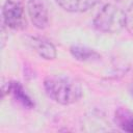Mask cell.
Here are the masks:
<instances>
[{"label":"cell","instance_id":"8992f818","mask_svg":"<svg viewBox=\"0 0 133 133\" xmlns=\"http://www.w3.org/2000/svg\"><path fill=\"white\" fill-rule=\"evenodd\" d=\"M114 121L122 130L133 133V112L128 108H118L115 111Z\"/></svg>","mask_w":133,"mask_h":133},{"label":"cell","instance_id":"277c9868","mask_svg":"<svg viewBox=\"0 0 133 133\" xmlns=\"http://www.w3.org/2000/svg\"><path fill=\"white\" fill-rule=\"evenodd\" d=\"M27 10L32 24L36 28L44 29L48 26L49 15L44 0H28Z\"/></svg>","mask_w":133,"mask_h":133},{"label":"cell","instance_id":"52a82bcc","mask_svg":"<svg viewBox=\"0 0 133 133\" xmlns=\"http://www.w3.org/2000/svg\"><path fill=\"white\" fill-rule=\"evenodd\" d=\"M32 45L35 51L45 59H54L56 57V49L50 42L43 38H32Z\"/></svg>","mask_w":133,"mask_h":133},{"label":"cell","instance_id":"ba28073f","mask_svg":"<svg viewBox=\"0 0 133 133\" xmlns=\"http://www.w3.org/2000/svg\"><path fill=\"white\" fill-rule=\"evenodd\" d=\"M7 91L11 92L14 98L18 102H20L23 106L28 107V108H31L33 106V103H32L31 99L28 97V95L25 92L23 86L19 82H11V83H9L8 87H7Z\"/></svg>","mask_w":133,"mask_h":133},{"label":"cell","instance_id":"7a4b0ae2","mask_svg":"<svg viewBox=\"0 0 133 133\" xmlns=\"http://www.w3.org/2000/svg\"><path fill=\"white\" fill-rule=\"evenodd\" d=\"M94 26L102 32H118L125 27V11L114 4H106L97 14Z\"/></svg>","mask_w":133,"mask_h":133},{"label":"cell","instance_id":"3957f363","mask_svg":"<svg viewBox=\"0 0 133 133\" xmlns=\"http://www.w3.org/2000/svg\"><path fill=\"white\" fill-rule=\"evenodd\" d=\"M3 23L16 30L23 29L26 26L25 10L23 0H6L2 9Z\"/></svg>","mask_w":133,"mask_h":133},{"label":"cell","instance_id":"30bf717a","mask_svg":"<svg viewBox=\"0 0 133 133\" xmlns=\"http://www.w3.org/2000/svg\"><path fill=\"white\" fill-rule=\"evenodd\" d=\"M125 27L133 35V2L125 11Z\"/></svg>","mask_w":133,"mask_h":133},{"label":"cell","instance_id":"9c48e42d","mask_svg":"<svg viewBox=\"0 0 133 133\" xmlns=\"http://www.w3.org/2000/svg\"><path fill=\"white\" fill-rule=\"evenodd\" d=\"M71 53L72 55L81 61H89V60H95L100 57L99 53L96 52L95 50L83 47V46H73L71 48Z\"/></svg>","mask_w":133,"mask_h":133},{"label":"cell","instance_id":"6da1fadb","mask_svg":"<svg viewBox=\"0 0 133 133\" xmlns=\"http://www.w3.org/2000/svg\"><path fill=\"white\" fill-rule=\"evenodd\" d=\"M44 88L50 99L61 105L73 104L82 97L80 83L70 76H48L44 80Z\"/></svg>","mask_w":133,"mask_h":133},{"label":"cell","instance_id":"5b68a950","mask_svg":"<svg viewBox=\"0 0 133 133\" xmlns=\"http://www.w3.org/2000/svg\"><path fill=\"white\" fill-rule=\"evenodd\" d=\"M64 10L71 12L86 11L97 4L99 0H55Z\"/></svg>","mask_w":133,"mask_h":133}]
</instances>
